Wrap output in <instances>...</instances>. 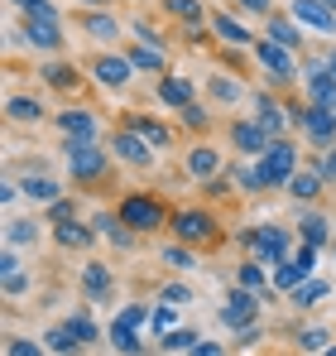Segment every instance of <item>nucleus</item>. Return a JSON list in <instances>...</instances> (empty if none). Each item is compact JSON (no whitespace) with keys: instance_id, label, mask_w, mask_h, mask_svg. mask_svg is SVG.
<instances>
[{"instance_id":"obj_1","label":"nucleus","mask_w":336,"mask_h":356,"mask_svg":"<svg viewBox=\"0 0 336 356\" xmlns=\"http://www.w3.org/2000/svg\"><path fill=\"white\" fill-rule=\"evenodd\" d=\"M303 164H298V145L283 135V140H269V149L255 159V174H260V183H264V193L269 188H288V178L298 174Z\"/></svg>"},{"instance_id":"obj_2","label":"nucleus","mask_w":336,"mask_h":356,"mask_svg":"<svg viewBox=\"0 0 336 356\" xmlns=\"http://www.w3.org/2000/svg\"><path fill=\"white\" fill-rule=\"evenodd\" d=\"M240 245L250 250V260H260V265H269V270L293 255V236H288L283 227H245V232H240Z\"/></svg>"},{"instance_id":"obj_3","label":"nucleus","mask_w":336,"mask_h":356,"mask_svg":"<svg viewBox=\"0 0 336 356\" xmlns=\"http://www.w3.org/2000/svg\"><path fill=\"white\" fill-rule=\"evenodd\" d=\"M62 159H67L72 183H96L111 169V154L101 145H92V140H62Z\"/></svg>"},{"instance_id":"obj_4","label":"nucleus","mask_w":336,"mask_h":356,"mask_svg":"<svg viewBox=\"0 0 336 356\" xmlns=\"http://www.w3.org/2000/svg\"><path fill=\"white\" fill-rule=\"evenodd\" d=\"M115 212L125 217V227H130V232H159L164 222H173V217L164 212V202H159V197H149V193H125Z\"/></svg>"},{"instance_id":"obj_5","label":"nucleus","mask_w":336,"mask_h":356,"mask_svg":"<svg viewBox=\"0 0 336 356\" xmlns=\"http://www.w3.org/2000/svg\"><path fill=\"white\" fill-rule=\"evenodd\" d=\"M288 120L303 130V140H312V145H322V149H332L336 145V111L332 106H288Z\"/></svg>"},{"instance_id":"obj_6","label":"nucleus","mask_w":336,"mask_h":356,"mask_svg":"<svg viewBox=\"0 0 336 356\" xmlns=\"http://www.w3.org/2000/svg\"><path fill=\"white\" fill-rule=\"evenodd\" d=\"M260 308H264V298L260 294H250V289H230L226 294V303L217 308V318L226 323V332H240V327H250V323H260Z\"/></svg>"},{"instance_id":"obj_7","label":"nucleus","mask_w":336,"mask_h":356,"mask_svg":"<svg viewBox=\"0 0 336 356\" xmlns=\"http://www.w3.org/2000/svg\"><path fill=\"white\" fill-rule=\"evenodd\" d=\"M255 63H260V67L269 72V82H279V87L298 82V58H293V49H283L274 39H260V44H255Z\"/></svg>"},{"instance_id":"obj_8","label":"nucleus","mask_w":336,"mask_h":356,"mask_svg":"<svg viewBox=\"0 0 336 356\" xmlns=\"http://www.w3.org/2000/svg\"><path fill=\"white\" fill-rule=\"evenodd\" d=\"M168 227H173V236L183 241V245H207V241L221 232L217 217H212V212H197V207H192V212H173Z\"/></svg>"},{"instance_id":"obj_9","label":"nucleus","mask_w":336,"mask_h":356,"mask_svg":"<svg viewBox=\"0 0 336 356\" xmlns=\"http://www.w3.org/2000/svg\"><path fill=\"white\" fill-rule=\"evenodd\" d=\"M111 154L120 164H135V169H149V164H154V145H149L144 135H135L130 125L111 135Z\"/></svg>"},{"instance_id":"obj_10","label":"nucleus","mask_w":336,"mask_h":356,"mask_svg":"<svg viewBox=\"0 0 336 356\" xmlns=\"http://www.w3.org/2000/svg\"><path fill=\"white\" fill-rule=\"evenodd\" d=\"M92 77H96V87H106V92H125L130 77H135V63L125 58V54H101V58L92 63Z\"/></svg>"},{"instance_id":"obj_11","label":"nucleus","mask_w":336,"mask_h":356,"mask_svg":"<svg viewBox=\"0 0 336 356\" xmlns=\"http://www.w3.org/2000/svg\"><path fill=\"white\" fill-rule=\"evenodd\" d=\"M303 92H308L312 106H332V111H336V77L327 72V58L308 63V72H303Z\"/></svg>"},{"instance_id":"obj_12","label":"nucleus","mask_w":336,"mask_h":356,"mask_svg":"<svg viewBox=\"0 0 336 356\" xmlns=\"http://www.w3.org/2000/svg\"><path fill=\"white\" fill-rule=\"evenodd\" d=\"M53 125L62 130V140H101V120L92 116L87 106H67V111H58L53 116Z\"/></svg>"},{"instance_id":"obj_13","label":"nucleus","mask_w":336,"mask_h":356,"mask_svg":"<svg viewBox=\"0 0 336 356\" xmlns=\"http://www.w3.org/2000/svg\"><path fill=\"white\" fill-rule=\"evenodd\" d=\"M288 15L303 24V29H317V34H336V10L327 0H288Z\"/></svg>"},{"instance_id":"obj_14","label":"nucleus","mask_w":336,"mask_h":356,"mask_svg":"<svg viewBox=\"0 0 336 356\" xmlns=\"http://www.w3.org/2000/svg\"><path fill=\"white\" fill-rule=\"evenodd\" d=\"M24 44L39 49V54H58L62 49V19H39V15H24Z\"/></svg>"},{"instance_id":"obj_15","label":"nucleus","mask_w":336,"mask_h":356,"mask_svg":"<svg viewBox=\"0 0 336 356\" xmlns=\"http://www.w3.org/2000/svg\"><path fill=\"white\" fill-rule=\"evenodd\" d=\"M230 145H235V154L260 159V154L269 149V130H264L260 120H235V125H230Z\"/></svg>"},{"instance_id":"obj_16","label":"nucleus","mask_w":336,"mask_h":356,"mask_svg":"<svg viewBox=\"0 0 336 356\" xmlns=\"http://www.w3.org/2000/svg\"><path fill=\"white\" fill-rule=\"evenodd\" d=\"M207 24H212V34L221 39L226 49H255V44H260V39H255V34H250V29H245V24L235 19V15H226V10L207 15Z\"/></svg>"},{"instance_id":"obj_17","label":"nucleus","mask_w":336,"mask_h":356,"mask_svg":"<svg viewBox=\"0 0 336 356\" xmlns=\"http://www.w3.org/2000/svg\"><path fill=\"white\" fill-rule=\"evenodd\" d=\"M82 294L92 298V303H111V294H115L111 265H101V260H87V265H82Z\"/></svg>"},{"instance_id":"obj_18","label":"nucleus","mask_w":336,"mask_h":356,"mask_svg":"<svg viewBox=\"0 0 336 356\" xmlns=\"http://www.w3.org/2000/svg\"><path fill=\"white\" fill-rule=\"evenodd\" d=\"M322 188H327V178H322L317 164H303L298 174L288 178V197H293L298 207H303V202H317V197H322Z\"/></svg>"},{"instance_id":"obj_19","label":"nucleus","mask_w":336,"mask_h":356,"mask_svg":"<svg viewBox=\"0 0 336 356\" xmlns=\"http://www.w3.org/2000/svg\"><path fill=\"white\" fill-rule=\"evenodd\" d=\"M19 188H24V197H29V202H44V207H53L58 197H67V193H62V183H58L53 174H44V169H29Z\"/></svg>"},{"instance_id":"obj_20","label":"nucleus","mask_w":336,"mask_h":356,"mask_svg":"<svg viewBox=\"0 0 336 356\" xmlns=\"http://www.w3.org/2000/svg\"><path fill=\"white\" fill-rule=\"evenodd\" d=\"M125 58L135 63V72H154V77L173 72V67H168L164 44H144V39H140V44H130V49H125Z\"/></svg>"},{"instance_id":"obj_21","label":"nucleus","mask_w":336,"mask_h":356,"mask_svg":"<svg viewBox=\"0 0 336 356\" xmlns=\"http://www.w3.org/2000/svg\"><path fill=\"white\" fill-rule=\"evenodd\" d=\"M92 227H96V236H106L111 245H120V250H135V236H140V232H130L120 212H96V217H92Z\"/></svg>"},{"instance_id":"obj_22","label":"nucleus","mask_w":336,"mask_h":356,"mask_svg":"<svg viewBox=\"0 0 336 356\" xmlns=\"http://www.w3.org/2000/svg\"><path fill=\"white\" fill-rule=\"evenodd\" d=\"M53 241L62 245V250H87V245L96 241V227H92V222L67 217V222H53Z\"/></svg>"},{"instance_id":"obj_23","label":"nucleus","mask_w":336,"mask_h":356,"mask_svg":"<svg viewBox=\"0 0 336 356\" xmlns=\"http://www.w3.org/2000/svg\"><path fill=\"white\" fill-rule=\"evenodd\" d=\"M221 174V149L217 145H192L187 149V178H197V183H207V178Z\"/></svg>"},{"instance_id":"obj_24","label":"nucleus","mask_w":336,"mask_h":356,"mask_svg":"<svg viewBox=\"0 0 336 356\" xmlns=\"http://www.w3.org/2000/svg\"><path fill=\"white\" fill-rule=\"evenodd\" d=\"M235 284H240V289H250V294H260L264 303L279 294V289L269 284V265H260V260H245V265L235 270Z\"/></svg>"},{"instance_id":"obj_25","label":"nucleus","mask_w":336,"mask_h":356,"mask_svg":"<svg viewBox=\"0 0 336 356\" xmlns=\"http://www.w3.org/2000/svg\"><path fill=\"white\" fill-rule=\"evenodd\" d=\"M298 236L308 241V245H317V250H322V245H336V227L322 217V212H312V207H308V212L298 217Z\"/></svg>"},{"instance_id":"obj_26","label":"nucleus","mask_w":336,"mask_h":356,"mask_svg":"<svg viewBox=\"0 0 336 356\" xmlns=\"http://www.w3.org/2000/svg\"><path fill=\"white\" fill-rule=\"evenodd\" d=\"M106 342H111V352H115V356H144L140 327H130L125 318H111V327H106Z\"/></svg>"},{"instance_id":"obj_27","label":"nucleus","mask_w":336,"mask_h":356,"mask_svg":"<svg viewBox=\"0 0 336 356\" xmlns=\"http://www.w3.org/2000/svg\"><path fill=\"white\" fill-rule=\"evenodd\" d=\"M255 120L269 130V140H283V125H293V120H288V106H279V102L264 97V92L255 97Z\"/></svg>"},{"instance_id":"obj_28","label":"nucleus","mask_w":336,"mask_h":356,"mask_svg":"<svg viewBox=\"0 0 336 356\" xmlns=\"http://www.w3.org/2000/svg\"><path fill=\"white\" fill-rule=\"evenodd\" d=\"M159 102L173 106V111L192 106V77H183V72H164V77H159Z\"/></svg>"},{"instance_id":"obj_29","label":"nucleus","mask_w":336,"mask_h":356,"mask_svg":"<svg viewBox=\"0 0 336 356\" xmlns=\"http://www.w3.org/2000/svg\"><path fill=\"white\" fill-rule=\"evenodd\" d=\"M125 125H130L135 135H144V140H149L154 149H168V145H173L168 125H164V120H154V116H144V111H130V116H125Z\"/></svg>"},{"instance_id":"obj_30","label":"nucleus","mask_w":336,"mask_h":356,"mask_svg":"<svg viewBox=\"0 0 336 356\" xmlns=\"http://www.w3.org/2000/svg\"><path fill=\"white\" fill-rule=\"evenodd\" d=\"M5 116L15 120V125H39L49 111H44L39 97H19V92H15V97H5Z\"/></svg>"},{"instance_id":"obj_31","label":"nucleus","mask_w":336,"mask_h":356,"mask_svg":"<svg viewBox=\"0 0 336 356\" xmlns=\"http://www.w3.org/2000/svg\"><path fill=\"white\" fill-rule=\"evenodd\" d=\"M39 77H44V87H53V92H77V63H62V58H53V63H44L39 67Z\"/></svg>"},{"instance_id":"obj_32","label":"nucleus","mask_w":336,"mask_h":356,"mask_svg":"<svg viewBox=\"0 0 336 356\" xmlns=\"http://www.w3.org/2000/svg\"><path fill=\"white\" fill-rule=\"evenodd\" d=\"M264 39H274L283 49H303V24L293 15H279V19H264Z\"/></svg>"},{"instance_id":"obj_33","label":"nucleus","mask_w":336,"mask_h":356,"mask_svg":"<svg viewBox=\"0 0 336 356\" xmlns=\"http://www.w3.org/2000/svg\"><path fill=\"white\" fill-rule=\"evenodd\" d=\"M44 347H49L53 356H82V352H87V347L77 342V332H72L67 323H53V327L44 332Z\"/></svg>"},{"instance_id":"obj_34","label":"nucleus","mask_w":336,"mask_h":356,"mask_svg":"<svg viewBox=\"0 0 336 356\" xmlns=\"http://www.w3.org/2000/svg\"><path fill=\"white\" fill-rule=\"evenodd\" d=\"M82 29H87L92 39H101V44H115V39H120V19L106 15V10H87V15H82Z\"/></svg>"},{"instance_id":"obj_35","label":"nucleus","mask_w":336,"mask_h":356,"mask_svg":"<svg viewBox=\"0 0 336 356\" xmlns=\"http://www.w3.org/2000/svg\"><path fill=\"white\" fill-rule=\"evenodd\" d=\"M308 280H312V275H308L293 255H288L283 265H274V270H269V284H274L279 294H293V289H298V284H308Z\"/></svg>"},{"instance_id":"obj_36","label":"nucleus","mask_w":336,"mask_h":356,"mask_svg":"<svg viewBox=\"0 0 336 356\" xmlns=\"http://www.w3.org/2000/svg\"><path fill=\"white\" fill-rule=\"evenodd\" d=\"M39 236H44V222L39 217H15L10 227H5V245H39Z\"/></svg>"},{"instance_id":"obj_37","label":"nucleus","mask_w":336,"mask_h":356,"mask_svg":"<svg viewBox=\"0 0 336 356\" xmlns=\"http://www.w3.org/2000/svg\"><path fill=\"white\" fill-rule=\"evenodd\" d=\"M178 327H183V308H178V303H164V298H159V308H154V323H149L154 342H164L168 332H178Z\"/></svg>"},{"instance_id":"obj_38","label":"nucleus","mask_w":336,"mask_h":356,"mask_svg":"<svg viewBox=\"0 0 336 356\" xmlns=\"http://www.w3.org/2000/svg\"><path fill=\"white\" fill-rule=\"evenodd\" d=\"M288 298H293V308H317V303H327V298H332V284L312 275L308 284H298V289H293Z\"/></svg>"},{"instance_id":"obj_39","label":"nucleus","mask_w":336,"mask_h":356,"mask_svg":"<svg viewBox=\"0 0 336 356\" xmlns=\"http://www.w3.org/2000/svg\"><path fill=\"white\" fill-rule=\"evenodd\" d=\"M67 327L77 332V342H82V347H96V342L106 337V332L92 323V313H87V308H72V313H67Z\"/></svg>"},{"instance_id":"obj_40","label":"nucleus","mask_w":336,"mask_h":356,"mask_svg":"<svg viewBox=\"0 0 336 356\" xmlns=\"http://www.w3.org/2000/svg\"><path fill=\"white\" fill-rule=\"evenodd\" d=\"M298 347L308 356H322L332 347V327H322V323H308V327H298Z\"/></svg>"},{"instance_id":"obj_41","label":"nucleus","mask_w":336,"mask_h":356,"mask_svg":"<svg viewBox=\"0 0 336 356\" xmlns=\"http://www.w3.org/2000/svg\"><path fill=\"white\" fill-rule=\"evenodd\" d=\"M164 10L173 19H183V24H202L207 19V5L202 0H164Z\"/></svg>"},{"instance_id":"obj_42","label":"nucleus","mask_w":336,"mask_h":356,"mask_svg":"<svg viewBox=\"0 0 336 356\" xmlns=\"http://www.w3.org/2000/svg\"><path fill=\"white\" fill-rule=\"evenodd\" d=\"M197 342H202V337H197V332H192V327H178V332H168L164 342H159V352L187 356V352H192V347H197Z\"/></svg>"},{"instance_id":"obj_43","label":"nucleus","mask_w":336,"mask_h":356,"mask_svg":"<svg viewBox=\"0 0 336 356\" xmlns=\"http://www.w3.org/2000/svg\"><path fill=\"white\" fill-rule=\"evenodd\" d=\"M164 260L173 265V270H183V275H187V270H197V250H192V245H183V241H178V245H168Z\"/></svg>"},{"instance_id":"obj_44","label":"nucleus","mask_w":336,"mask_h":356,"mask_svg":"<svg viewBox=\"0 0 336 356\" xmlns=\"http://www.w3.org/2000/svg\"><path fill=\"white\" fill-rule=\"evenodd\" d=\"M212 97H217V102H226V106H235V102L245 97V87H240L235 77H212Z\"/></svg>"},{"instance_id":"obj_45","label":"nucleus","mask_w":336,"mask_h":356,"mask_svg":"<svg viewBox=\"0 0 336 356\" xmlns=\"http://www.w3.org/2000/svg\"><path fill=\"white\" fill-rule=\"evenodd\" d=\"M178 120H183L187 130H207V125H212V111H207L202 102H192V106H183V111H178Z\"/></svg>"},{"instance_id":"obj_46","label":"nucleus","mask_w":336,"mask_h":356,"mask_svg":"<svg viewBox=\"0 0 336 356\" xmlns=\"http://www.w3.org/2000/svg\"><path fill=\"white\" fill-rule=\"evenodd\" d=\"M164 303H178V308H192V284L187 280H173V284H164Z\"/></svg>"},{"instance_id":"obj_47","label":"nucleus","mask_w":336,"mask_h":356,"mask_svg":"<svg viewBox=\"0 0 336 356\" xmlns=\"http://www.w3.org/2000/svg\"><path fill=\"white\" fill-rule=\"evenodd\" d=\"M0 280H5V294H10V298L29 294V284H34V280H29V270H24V265H19V270H10V275H0Z\"/></svg>"},{"instance_id":"obj_48","label":"nucleus","mask_w":336,"mask_h":356,"mask_svg":"<svg viewBox=\"0 0 336 356\" xmlns=\"http://www.w3.org/2000/svg\"><path fill=\"white\" fill-rule=\"evenodd\" d=\"M5 356H49L44 342H29V337H10L5 342Z\"/></svg>"},{"instance_id":"obj_49","label":"nucleus","mask_w":336,"mask_h":356,"mask_svg":"<svg viewBox=\"0 0 336 356\" xmlns=\"http://www.w3.org/2000/svg\"><path fill=\"white\" fill-rule=\"evenodd\" d=\"M202 193H207L212 202H226V197H230V174H217V178H207V183H202Z\"/></svg>"},{"instance_id":"obj_50","label":"nucleus","mask_w":336,"mask_h":356,"mask_svg":"<svg viewBox=\"0 0 336 356\" xmlns=\"http://www.w3.org/2000/svg\"><path fill=\"white\" fill-rule=\"evenodd\" d=\"M293 260H298V265H303L308 275H317V245H308V241H298V245H293Z\"/></svg>"},{"instance_id":"obj_51","label":"nucleus","mask_w":336,"mask_h":356,"mask_svg":"<svg viewBox=\"0 0 336 356\" xmlns=\"http://www.w3.org/2000/svg\"><path fill=\"white\" fill-rule=\"evenodd\" d=\"M235 183H240V193H250V197H255V193H264V183H260L255 169H235Z\"/></svg>"},{"instance_id":"obj_52","label":"nucleus","mask_w":336,"mask_h":356,"mask_svg":"<svg viewBox=\"0 0 336 356\" xmlns=\"http://www.w3.org/2000/svg\"><path fill=\"white\" fill-rule=\"evenodd\" d=\"M183 39L202 49V44H207V39H217V34H212V24H183Z\"/></svg>"},{"instance_id":"obj_53","label":"nucleus","mask_w":336,"mask_h":356,"mask_svg":"<svg viewBox=\"0 0 336 356\" xmlns=\"http://www.w3.org/2000/svg\"><path fill=\"white\" fill-rule=\"evenodd\" d=\"M317 169H322V178H327V183H336V145H332V149H322Z\"/></svg>"},{"instance_id":"obj_54","label":"nucleus","mask_w":336,"mask_h":356,"mask_svg":"<svg viewBox=\"0 0 336 356\" xmlns=\"http://www.w3.org/2000/svg\"><path fill=\"white\" fill-rule=\"evenodd\" d=\"M187 356H226V342H212V337H202V342H197V347H192Z\"/></svg>"},{"instance_id":"obj_55","label":"nucleus","mask_w":336,"mask_h":356,"mask_svg":"<svg viewBox=\"0 0 336 356\" xmlns=\"http://www.w3.org/2000/svg\"><path fill=\"white\" fill-rule=\"evenodd\" d=\"M260 332H264L260 323H250V327H240V332H235V347H255V342H260Z\"/></svg>"},{"instance_id":"obj_56","label":"nucleus","mask_w":336,"mask_h":356,"mask_svg":"<svg viewBox=\"0 0 336 356\" xmlns=\"http://www.w3.org/2000/svg\"><path fill=\"white\" fill-rule=\"evenodd\" d=\"M67 217H72V197H58L49 207V222H67Z\"/></svg>"},{"instance_id":"obj_57","label":"nucleus","mask_w":336,"mask_h":356,"mask_svg":"<svg viewBox=\"0 0 336 356\" xmlns=\"http://www.w3.org/2000/svg\"><path fill=\"white\" fill-rule=\"evenodd\" d=\"M10 270H19V255H15V245H5V250H0V275H10Z\"/></svg>"},{"instance_id":"obj_58","label":"nucleus","mask_w":336,"mask_h":356,"mask_svg":"<svg viewBox=\"0 0 336 356\" xmlns=\"http://www.w3.org/2000/svg\"><path fill=\"white\" fill-rule=\"evenodd\" d=\"M235 5L250 10V15H264V19H269V5H274V0H235Z\"/></svg>"},{"instance_id":"obj_59","label":"nucleus","mask_w":336,"mask_h":356,"mask_svg":"<svg viewBox=\"0 0 336 356\" xmlns=\"http://www.w3.org/2000/svg\"><path fill=\"white\" fill-rule=\"evenodd\" d=\"M82 5H92V10H106V5H111V0H82Z\"/></svg>"},{"instance_id":"obj_60","label":"nucleus","mask_w":336,"mask_h":356,"mask_svg":"<svg viewBox=\"0 0 336 356\" xmlns=\"http://www.w3.org/2000/svg\"><path fill=\"white\" fill-rule=\"evenodd\" d=\"M327 72H332V77H336V54H327Z\"/></svg>"},{"instance_id":"obj_61","label":"nucleus","mask_w":336,"mask_h":356,"mask_svg":"<svg viewBox=\"0 0 336 356\" xmlns=\"http://www.w3.org/2000/svg\"><path fill=\"white\" fill-rule=\"evenodd\" d=\"M322 356H336V342H332V347H327V352H322Z\"/></svg>"},{"instance_id":"obj_62","label":"nucleus","mask_w":336,"mask_h":356,"mask_svg":"<svg viewBox=\"0 0 336 356\" xmlns=\"http://www.w3.org/2000/svg\"><path fill=\"white\" fill-rule=\"evenodd\" d=\"M332 250H336V245H332Z\"/></svg>"}]
</instances>
